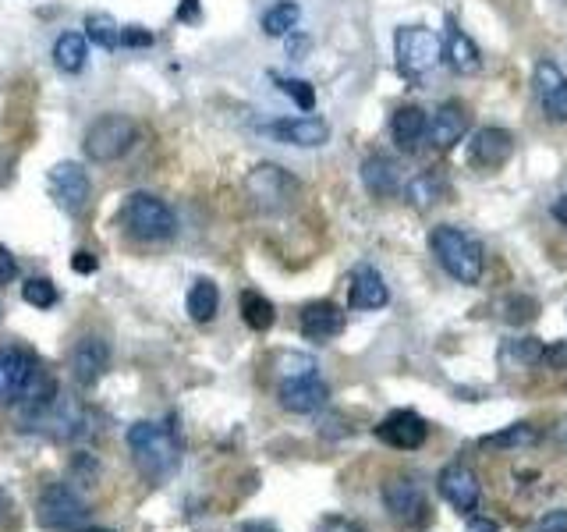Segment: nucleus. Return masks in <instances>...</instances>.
I'll use <instances>...</instances> for the list:
<instances>
[{"label":"nucleus","mask_w":567,"mask_h":532,"mask_svg":"<svg viewBox=\"0 0 567 532\" xmlns=\"http://www.w3.org/2000/svg\"><path fill=\"white\" fill-rule=\"evenodd\" d=\"M128 451L146 483L160 486L178 472L181 465V430L178 419L167 415L164 423H135L128 430Z\"/></svg>","instance_id":"obj_1"},{"label":"nucleus","mask_w":567,"mask_h":532,"mask_svg":"<svg viewBox=\"0 0 567 532\" xmlns=\"http://www.w3.org/2000/svg\"><path fill=\"white\" fill-rule=\"evenodd\" d=\"M429 249H433L436 263H440L458 284H475L482 277V270H486L482 242L468 235V231H461V227H451V224L433 227Z\"/></svg>","instance_id":"obj_2"},{"label":"nucleus","mask_w":567,"mask_h":532,"mask_svg":"<svg viewBox=\"0 0 567 532\" xmlns=\"http://www.w3.org/2000/svg\"><path fill=\"white\" fill-rule=\"evenodd\" d=\"M117 224L125 227V235L135 242L146 245H160L171 242L178 235V217L164 199L149 196V192H132L125 199V206L117 210Z\"/></svg>","instance_id":"obj_3"},{"label":"nucleus","mask_w":567,"mask_h":532,"mask_svg":"<svg viewBox=\"0 0 567 532\" xmlns=\"http://www.w3.org/2000/svg\"><path fill=\"white\" fill-rule=\"evenodd\" d=\"M139 142V125L128 114H103L86 128V157L93 164H114L117 157H125L128 149Z\"/></svg>","instance_id":"obj_4"},{"label":"nucleus","mask_w":567,"mask_h":532,"mask_svg":"<svg viewBox=\"0 0 567 532\" xmlns=\"http://www.w3.org/2000/svg\"><path fill=\"white\" fill-rule=\"evenodd\" d=\"M394 54H397V71H401L404 79L419 82L440 64L443 43L436 32L422 29V25H404L394 36Z\"/></svg>","instance_id":"obj_5"},{"label":"nucleus","mask_w":567,"mask_h":532,"mask_svg":"<svg viewBox=\"0 0 567 532\" xmlns=\"http://www.w3.org/2000/svg\"><path fill=\"white\" fill-rule=\"evenodd\" d=\"M86 515H89L86 501H82L68 483L47 486L43 497H39V504H36L39 525L50 529V532H78L82 529V522H86Z\"/></svg>","instance_id":"obj_6"},{"label":"nucleus","mask_w":567,"mask_h":532,"mask_svg":"<svg viewBox=\"0 0 567 532\" xmlns=\"http://www.w3.org/2000/svg\"><path fill=\"white\" fill-rule=\"evenodd\" d=\"M383 508L401 529H426L429 525L426 493L412 476H394L383 483Z\"/></svg>","instance_id":"obj_7"},{"label":"nucleus","mask_w":567,"mask_h":532,"mask_svg":"<svg viewBox=\"0 0 567 532\" xmlns=\"http://www.w3.org/2000/svg\"><path fill=\"white\" fill-rule=\"evenodd\" d=\"M514 153V135L507 128L486 125L479 132H472V142H468V167L475 171H497L511 160Z\"/></svg>","instance_id":"obj_8"},{"label":"nucleus","mask_w":567,"mask_h":532,"mask_svg":"<svg viewBox=\"0 0 567 532\" xmlns=\"http://www.w3.org/2000/svg\"><path fill=\"white\" fill-rule=\"evenodd\" d=\"M330 398V387L319 380L316 373H302V376H284L277 387V401L280 408H288L295 415H309L319 412V408L327 405Z\"/></svg>","instance_id":"obj_9"},{"label":"nucleus","mask_w":567,"mask_h":532,"mask_svg":"<svg viewBox=\"0 0 567 532\" xmlns=\"http://www.w3.org/2000/svg\"><path fill=\"white\" fill-rule=\"evenodd\" d=\"M39 369V355L22 345L0 348V405H11L25 391L29 376Z\"/></svg>","instance_id":"obj_10"},{"label":"nucleus","mask_w":567,"mask_h":532,"mask_svg":"<svg viewBox=\"0 0 567 532\" xmlns=\"http://www.w3.org/2000/svg\"><path fill=\"white\" fill-rule=\"evenodd\" d=\"M436 486H440L443 501L451 504L458 515H472L475 518V511H479V479H475V472L468 469V465L451 462L447 469H440Z\"/></svg>","instance_id":"obj_11"},{"label":"nucleus","mask_w":567,"mask_h":532,"mask_svg":"<svg viewBox=\"0 0 567 532\" xmlns=\"http://www.w3.org/2000/svg\"><path fill=\"white\" fill-rule=\"evenodd\" d=\"M376 437H380L387 447H397V451H415V447L426 444L429 426L419 412H412V408H397V412H390L387 419L376 426Z\"/></svg>","instance_id":"obj_12"},{"label":"nucleus","mask_w":567,"mask_h":532,"mask_svg":"<svg viewBox=\"0 0 567 532\" xmlns=\"http://www.w3.org/2000/svg\"><path fill=\"white\" fill-rule=\"evenodd\" d=\"M68 366H71V376H75L78 387H93L110 369V345L96 334L82 337V341H75V348H71Z\"/></svg>","instance_id":"obj_13"},{"label":"nucleus","mask_w":567,"mask_h":532,"mask_svg":"<svg viewBox=\"0 0 567 532\" xmlns=\"http://www.w3.org/2000/svg\"><path fill=\"white\" fill-rule=\"evenodd\" d=\"M50 192L64 213H82L89 203V174L78 164H57L50 171Z\"/></svg>","instance_id":"obj_14"},{"label":"nucleus","mask_w":567,"mask_h":532,"mask_svg":"<svg viewBox=\"0 0 567 532\" xmlns=\"http://www.w3.org/2000/svg\"><path fill=\"white\" fill-rule=\"evenodd\" d=\"M536 96L550 121H567V75L553 61L536 64Z\"/></svg>","instance_id":"obj_15"},{"label":"nucleus","mask_w":567,"mask_h":532,"mask_svg":"<svg viewBox=\"0 0 567 532\" xmlns=\"http://www.w3.org/2000/svg\"><path fill=\"white\" fill-rule=\"evenodd\" d=\"M298 327H302V337L323 345V341H334V337L344 330V313L330 302V298L309 302V306L298 313Z\"/></svg>","instance_id":"obj_16"},{"label":"nucleus","mask_w":567,"mask_h":532,"mask_svg":"<svg viewBox=\"0 0 567 532\" xmlns=\"http://www.w3.org/2000/svg\"><path fill=\"white\" fill-rule=\"evenodd\" d=\"M266 132L277 142H284V146H302V149H316L323 142H330V125L323 118H284L273 121Z\"/></svg>","instance_id":"obj_17"},{"label":"nucleus","mask_w":567,"mask_h":532,"mask_svg":"<svg viewBox=\"0 0 567 532\" xmlns=\"http://www.w3.org/2000/svg\"><path fill=\"white\" fill-rule=\"evenodd\" d=\"M390 139L401 153H415L422 142L429 139V118L419 103H408V107H397L394 118H390Z\"/></svg>","instance_id":"obj_18"},{"label":"nucleus","mask_w":567,"mask_h":532,"mask_svg":"<svg viewBox=\"0 0 567 532\" xmlns=\"http://www.w3.org/2000/svg\"><path fill=\"white\" fill-rule=\"evenodd\" d=\"M465 132H468V114L458 100L443 103L433 114V121H429V142H433L436 149H443V153L458 146V142L465 139Z\"/></svg>","instance_id":"obj_19"},{"label":"nucleus","mask_w":567,"mask_h":532,"mask_svg":"<svg viewBox=\"0 0 567 532\" xmlns=\"http://www.w3.org/2000/svg\"><path fill=\"white\" fill-rule=\"evenodd\" d=\"M351 309H383L390 302V291L383 284L376 266H358L351 274V291H348Z\"/></svg>","instance_id":"obj_20"},{"label":"nucleus","mask_w":567,"mask_h":532,"mask_svg":"<svg viewBox=\"0 0 567 532\" xmlns=\"http://www.w3.org/2000/svg\"><path fill=\"white\" fill-rule=\"evenodd\" d=\"M362 185H366V188H369V196H376V199L394 196L397 185H401V178H397L394 160L380 157V153L366 157V164H362Z\"/></svg>","instance_id":"obj_21"},{"label":"nucleus","mask_w":567,"mask_h":532,"mask_svg":"<svg viewBox=\"0 0 567 532\" xmlns=\"http://www.w3.org/2000/svg\"><path fill=\"white\" fill-rule=\"evenodd\" d=\"M443 57H447V64H451L458 75H472V71H479V50H475V43L468 40L458 25H451V29H447Z\"/></svg>","instance_id":"obj_22"},{"label":"nucleus","mask_w":567,"mask_h":532,"mask_svg":"<svg viewBox=\"0 0 567 532\" xmlns=\"http://www.w3.org/2000/svg\"><path fill=\"white\" fill-rule=\"evenodd\" d=\"M249 188L256 192V199H284V196H291V192H295V181L280 171V167L263 164V167H256V171H252Z\"/></svg>","instance_id":"obj_23"},{"label":"nucleus","mask_w":567,"mask_h":532,"mask_svg":"<svg viewBox=\"0 0 567 532\" xmlns=\"http://www.w3.org/2000/svg\"><path fill=\"white\" fill-rule=\"evenodd\" d=\"M54 64H57V71H64V75H75V71L86 68V36H78V32L57 36Z\"/></svg>","instance_id":"obj_24"},{"label":"nucleus","mask_w":567,"mask_h":532,"mask_svg":"<svg viewBox=\"0 0 567 532\" xmlns=\"http://www.w3.org/2000/svg\"><path fill=\"white\" fill-rule=\"evenodd\" d=\"M241 320L249 323L256 334H263V330H270L273 320H277V309H273L270 298L249 288V291H241Z\"/></svg>","instance_id":"obj_25"},{"label":"nucleus","mask_w":567,"mask_h":532,"mask_svg":"<svg viewBox=\"0 0 567 532\" xmlns=\"http://www.w3.org/2000/svg\"><path fill=\"white\" fill-rule=\"evenodd\" d=\"M220 309V291L213 281H195L192 291H188V316L195 323H210Z\"/></svg>","instance_id":"obj_26"},{"label":"nucleus","mask_w":567,"mask_h":532,"mask_svg":"<svg viewBox=\"0 0 567 532\" xmlns=\"http://www.w3.org/2000/svg\"><path fill=\"white\" fill-rule=\"evenodd\" d=\"M298 18H302V8L295 0H280L263 15V32L266 36H288V32H295Z\"/></svg>","instance_id":"obj_27"},{"label":"nucleus","mask_w":567,"mask_h":532,"mask_svg":"<svg viewBox=\"0 0 567 532\" xmlns=\"http://www.w3.org/2000/svg\"><path fill=\"white\" fill-rule=\"evenodd\" d=\"M86 36L103 50H117L121 47V25L114 22L110 15L96 11V15H86Z\"/></svg>","instance_id":"obj_28"},{"label":"nucleus","mask_w":567,"mask_h":532,"mask_svg":"<svg viewBox=\"0 0 567 532\" xmlns=\"http://www.w3.org/2000/svg\"><path fill=\"white\" fill-rule=\"evenodd\" d=\"M539 440V430L529 423H514L504 433H493V437H482L479 447H500V451H511V447H529Z\"/></svg>","instance_id":"obj_29"},{"label":"nucleus","mask_w":567,"mask_h":532,"mask_svg":"<svg viewBox=\"0 0 567 532\" xmlns=\"http://www.w3.org/2000/svg\"><path fill=\"white\" fill-rule=\"evenodd\" d=\"M443 199V185L436 174H419V178L408 185V203L415 206V210H429L433 203H440Z\"/></svg>","instance_id":"obj_30"},{"label":"nucleus","mask_w":567,"mask_h":532,"mask_svg":"<svg viewBox=\"0 0 567 532\" xmlns=\"http://www.w3.org/2000/svg\"><path fill=\"white\" fill-rule=\"evenodd\" d=\"M22 298L36 309H54L57 306V288L47 277H32V281L22 284Z\"/></svg>","instance_id":"obj_31"},{"label":"nucleus","mask_w":567,"mask_h":532,"mask_svg":"<svg viewBox=\"0 0 567 532\" xmlns=\"http://www.w3.org/2000/svg\"><path fill=\"white\" fill-rule=\"evenodd\" d=\"M543 352H546L543 341H536V337H521V341H511V345H507L504 355H514L521 366H536V362H543Z\"/></svg>","instance_id":"obj_32"},{"label":"nucleus","mask_w":567,"mask_h":532,"mask_svg":"<svg viewBox=\"0 0 567 532\" xmlns=\"http://www.w3.org/2000/svg\"><path fill=\"white\" fill-rule=\"evenodd\" d=\"M277 86H280V93H288L302 110L316 107V93H312L309 82H302V79H280V75H277Z\"/></svg>","instance_id":"obj_33"},{"label":"nucleus","mask_w":567,"mask_h":532,"mask_svg":"<svg viewBox=\"0 0 567 532\" xmlns=\"http://www.w3.org/2000/svg\"><path fill=\"white\" fill-rule=\"evenodd\" d=\"M156 36L149 29H142V25H128V29H121V47H153Z\"/></svg>","instance_id":"obj_34"},{"label":"nucleus","mask_w":567,"mask_h":532,"mask_svg":"<svg viewBox=\"0 0 567 532\" xmlns=\"http://www.w3.org/2000/svg\"><path fill=\"white\" fill-rule=\"evenodd\" d=\"M536 532H567V511H564V508L546 511V515L539 518Z\"/></svg>","instance_id":"obj_35"},{"label":"nucleus","mask_w":567,"mask_h":532,"mask_svg":"<svg viewBox=\"0 0 567 532\" xmlns=\"http://www.w3.org/2000/svg\"><path fill=\"white\" fill-rule=\"evenodd\" d=\"M316 532H366L358 522H351V518H341V515H330L319 522Z\"/></svg>","instance_id":"obj_36"},{"label":"nucleus","mask_w":567,"mask_h":532,"mask_svg":"<svg viewBox=\"0 0 567 532\" xmlns=\"http://www.w3.org/2000/svg\"><path fill=\"white\" fill-rule=\"evenodd\" d=\"M96 266H100V259L89 249L75 252V259H71V270H75V274H96Z\"/></svg>","instance_id":"obj_37"},{"label":"nucleus","mask_w":567,"mask_h":532,"mask_svg":"<svg viewBox=\"0 0 567 532\" xmlns=\"http://www.w3.org/2000/svg\"><path fill=\"white\" fill-rule=\"evenodd\" d=\"M18 277V263H15V256H11L8 249H4V245H0V288H4V284H11Z\"/></svg>","instance_id":"obj_38"},{"label":"nucleus","mask_w":567,"mask_h":532,"mask_svg":"<svg viewBox=\"0 0 567 532\" xmlns=\"http://www.w3.org/2000/svg\"><path fill=\"white\" fill-rule=\"evenodd\" d=\"M543 366L567 369V341H557L553 348H546V352H543Z\"/></svg>","instance_id":"obj_39"},{"label":"nucleus","mask_w":567,"mask_h":532,"mask_svg":"<svg viewBox=\"0 0 567 532\" xmlns=\"http://www.w3.org/2000/svg\"><path fill=\"white\" fill-rule=\"evenodd\" d=\"M199 18V0H185L178 8V22H195Z\"/></svg>","instance_id":"obj_40"},{"label":"nucleus","mask_w":567,"mask_h":532,"mask_svg":"<svg viewBox=\"0 0 567 532\" xmlns=\"http://www.w3.org/2000/svg\"><path fill=\"white\" fill-rule=\"evenodd\" d=\"M468 532H497V525L482 522V518H472V529H468Z\"/></svg>","instance_id":"obj_41"},{"label":"nucleus","mask_w":567,"mask_h":532,"mask_svg":"<svg viewBox=\"0 0 567 532\" xmlns=\"http://www.w3.org/2000/svg\"><path fill=\"white\" fill-rule=\"evenodd\" d=\"M86 532H110V529H86Z\"/></svg>","instance_id":"obj_42"}]
</instances>
